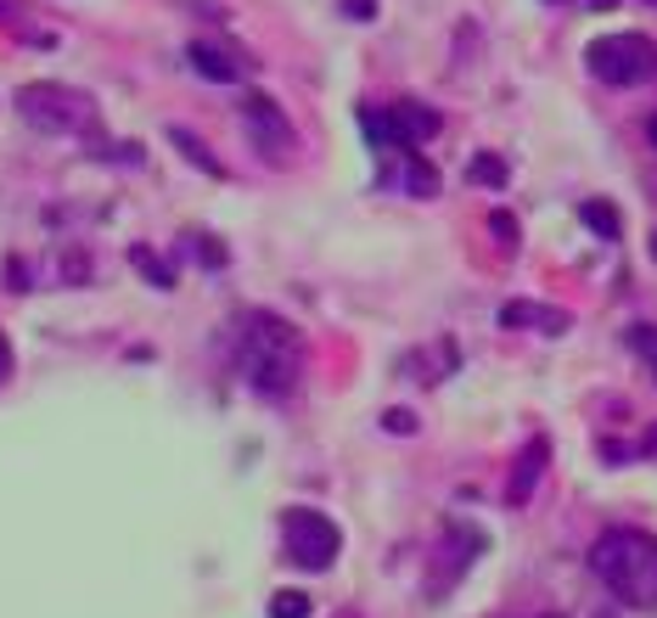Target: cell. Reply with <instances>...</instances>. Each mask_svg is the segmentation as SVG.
Wrapping results in <instances>:
<instances>
[{
	"label": "cell",
	"instance_id": "6da1fadb",
	"mask_svg": "<svg viewBox=\"0 0 657 618\" xmlns=\"http://www.w3.org/2000/svg\"><path fill=\"white\" fill-rule=\"evenodd\" d=\"M237 361L248 371V382L258 388V394H292L304 377V332L292 327V320L281 315H242V338H237Z\"/></svg>",
	"mask_w": 657,
	"mask_h": 618
},
{
	"label": "cell",
	"instance_id": "7a4b0ae2",
	"mask_svg": "<svg viewBox=\"0 0 657 618\" xmlns=\"http://www.w3.org/2000/svg\"><path fill=\"white\" fill-rule=\"evenodd\" d=\"M590 568L623 607H657V534L607 529L590 545Z\"/></svg>",
	"mask_w": 657,
	"mask_h": 618
},
{
	"label": "cell",
	"instance_id": "3957f363",
	"mask_svg": "<svg viewBox=\"0 0 657 618\" xmlns=\"http://www.w3.org/2000/svg\"><path fill=\"white\" fill-rule=\"evenodd\" d=\"M17 113L40 136H96V102L74 85H23Z\"/></svg>",
	"mask_w": 657,
	"mask_h": 618
},
{
	"label": "cell",
	"instance_id": "277c9868",
	"mask_svg": "<svg viewBox=\"0 0 657 618\" xmlns=\"http://www.w3.org/2000/svg\"><path fill=\"white\" fill-rule=\"evenodd\" d=\"M281 551H287L292 568L326 573V568L338 563V551H343V534H338V524L326 512H315V506H287L281 512Z\"/></svg>",
	"mask_w": 657,
	"mask_h": 618
},
{
	"label": "cell",
	"instance_id": "5b68a950",
	"mask_svg": "<svg viewBox=\"0 0 657 618\" xmlns=\"http://www.w3.org/2000/svg\"><path fill=\"white\" fill-rule=\"evenodd\" d=\"M439 113L433 108H421V102H393L388 113H377V108H366L359 113V129H366V141H371V152L377 157H388V152H400V147H421V141H433L439 136Z\"/></svg>",
	"mask_w": 657,
	"mask_h": 618
},
{
	"label": "cell",
	"instance_id": "8992f818",
	"mask_svg": "<svg viewBox=\"0 0 657 618\" xmlns=\"http://www.w3.org/2000/svg\"><path fill=\"white\" fill-rule=\"evenodd\" d=\"M584 62L602 85H646L657 74V46L646 35H602L584 51Z\"/></svg>",
	"mask_w": 657,
	"mask_h": 618
},
{
	"label": "cell",
	"instance_id": "52a82bcc",
	"mask_svg": "<svg viewBox=\"0 0 657 618\" xmlns=\"http://www.w3.org/2000/svg\"><path fill=\"white\" fill-rule=\"evenodd\" d=\"M242 129H248V141L258 152H276V157H287L292 147H299V129L287 124V113L270 102L265 90H248L242 96Z\"/></svg>",
	"mask_w": 657,
	"mask_h": 618
},
{
	"label": "cell",
	"instance_id": "ba28073f",
	"mask_svg": "<svg viewBox=\"0 0 657 618\" xmlns=\"http://www.w3.org/2000/svg\"><path fill=\"white\" fill-rule=\"evenodd\" d=\"M186 62L203 79H214V85H237V79H248V68H253V56L248 51H237V46H219V40H191L186 46Z\"/></svg>",
	"mask_w": 657,
	"mask_h": 618
},
{
	"label": "cell",
	"instance_id": "9c48e42d",
	"mask_svg": "<svg viewBox=\"0 0 657 618\" xmlns=\"http://www.w3.org/2000/svg\"><path fill=\"white\" fill-rule=\"evenodd\" d=\"M501 327H522V332H545V338H563L573 327L568 310H551V304H529V299H511L501 304Z\"/></svg>",
	"mask_w": 657,
	"mask_h": 618
},
{
	"label": "cell",
	"instance_id": "30bf717a",
	"mask_svg": "<svg viewBox=\"0 0 657 618\" xmlns=\"http://www.w3.org/2000/svg\"><path fill=\"white\" fill-rule=\"evenodd\" d=\"M545 462H551V439H529L511 467V483H506V506H529V495L540 490L545 478Z\"/></svg>",
	"mask_w": 657,
	"mask_h": 618
},
{
	"label": "cell",
	"instance_id": "8fae6325",
	"mask_svg": "<svg viewBox=\"0 0 657 618\" xmlns=\"http://www.w3.org/2000/svg\"><path fill=\"white\" fill-rule=\"evenodd\" d=\"M169 141L180 147V157H186V164H197V169H203V175H214V180L225 175V169H219V157H214V152H209L203 141H197V136H191V129H180V124H169Z\"/></svg>",
	"mask_w": 657,
	"mask_h": 618
},
{
	"label": "cell",
	"instance_id": "7c38bea8",
	"mask_svg": "<svg viewBox=\"0 0 657 618\" xmlns=\"http://www.w3.org/2000/svg\"><path fill=\"white\" fill-rule=\"evenodd\" d=\"M579 219H584V225H590V231H596L602 242H618V231H623L612 203H584V209H579Z\"/></svg>",
	"mask_w": 657,
	"mask_h": 618
},
{
	"label": "cell",
	"instance_id": "4fadbf2b",
	"mask_svg": "<svg viewBox=\"0 0 657 618\" xmlns=\"http://www.w3.org/2000/svg\"><path fill=\"white\" fill-rule=\"evenodd\" d=\"M506 175H511L506 157H495V152H478L472 164H467V180L472 186H506Z\"/></svg>",
	"mask_w": 657,
	"mask_h": 618
},
{
	"label": "cell",
	"instance_id": "5bb4252c",
	"mask_svg": "<svg viewBox=\"0 0 657 618\" xmlns=\"http://www.w3.org/2000/svg\"><path fill=\"white\" fill-rule=\"evenodd\" d=\"M309 613H315V602L304 591H276L270 596V618H309Z\"/></svg>",
	"mask_w": 657,
	"mask_h": 618
},
{
	"label": "cell",
	"instance_id": "9a60e30c",
	"mask_svg": "<svg viewBox=\"0 0 657 618\" xmlns=\"http://www.w3.org/2000/svg\"><path fill=\"white\" fill-rule=\"evenodd\" d=\"M129 258H136V265L147 270V281H152V287H175V270L163 265V258H157L152 248H129Z\"/></svg>",
	"mask_w": 657,
	"mask_h": 618
},
{
	"label": "cell",
	"instance_id": "2e32d148",
	"mask_svg": "<svg viewBox=\"0 0 657 618\" xmlns=\"http://www.w3.org/2000/svg\"><path fill=\"white\" fill-rule=\"evenodd\" d=\"M630 349L641 354V361L652 366V377H657V327H652V320H635V327H630Z\"/></svg>",
	"mask_w": 657,
	"mask_h": 618
},
{
	"label": "cell",
	"instance_id": "e0dca14e",
	"mask_svg": "<svg viewBox=\"0 0 657 618\" xmlns=\"http://www.w3.org/2000/svg\"><path fill=\"white\" fill-rule=\"evenodd\" d=\"M489 231H495V242H501L506 253L517 248V219H511L506 209H495V214H489Z\"/></svg>",
	"mask_w": 657,
	"mask_h": 618
},
{
	"label": "cell",
	"instance_id": "ac0fdd59",
	"mask_svg": "<svg viewBox=\"0 0 657 618\" xmlns=\"http://www.w3.org/2000/svg\"><path fill=\"white\" fill-rule=\"evenodd\" d=\"M382 428H388V433H405V439H410V433H416V416H410V411H388V416H382Z\"/></svg>",
	"mask_w": 657,
	"mask_h": 618
},
{
	"label": "cell",
	"instance_id": "d6986e66",
	"mask_svg": "<svg viewBox=\"0 0 657 618\" xmlns=\"http://www.w3.org/2000/svg\"><path fill=\"white\" fill-rule=\"evenodd\" d=\"M343 17H354V23H371V17H377V0H343Z\"/></svg>",
	"mask_w": 657,
	"mask_h": 618
},
{
	"label": "cell",
	"instance_id": "ffe728a7",
	"mask_svg": "<svg viewBox=\"0 0 657 618\" xmlns=\"http://www.w3.org/2000/svg\"><path fill=\"white\" fill-rule=\"evenodd\" d=\"M641 455H652V462H657V421H652V428L641 433Z\"/></svg>",
	"mask_w": 657,
	"mask_h": 618
},
{
	"label": "cell",
	"instance_id": "44dd1931",
	"mask_svg": "<svg viewBox=\"0 0 657 618\" xmlns=\"http://www.w3.org/2000/svg\"><path fill=\"white\" fill-rule=\"evenodd\" d=\"M7 377H12V343L0 338V382H7Z\"/></svg>",
	"mask_w": 657,
	"mask_h": 618
},
{
	"label": "cell",
	"instance_id": "7402d4cb",
	"mask_svg": "<svg viewBox=\"0 0 657 618\" xmlns=\"http://www.w3.org/2000/svg\"><path fill=\"white\" fill-rule=\"evenodd\" d=\"M646 136H652V147H657V113H652V124H646Z\"/></svg>",
	"mask_w": 657,
	"mask_h": 618
},
{
	"label": "cell",
	"instance_id": "603a6c76",
	"mask_svg": "<svg viewBox=\"0 0 657 618\" xmlns=\"http://www.w3.org/2000/svg\"><path fill=\"white\" fill-rule=\"evenodd\" d=\"M652 258H657V237H652Z\"/></svg>",
	"mask_w": 657,
	"mask_h": 618
},
{
	"label": "cell",
	"instance_id": "cb8c5ba5",
	"mask_svg": "<svg viewBox=\"0 0 657 618\" xmlns=\"http://www.w3.org/2000/svg\"><path fill=\"white\" fill-rule=\"evenodd\" d=\"M338 618H354V613H338Z\"/></svg>",
	"mask_w": 657,
	"mask_h": 618
}]
</instances>
